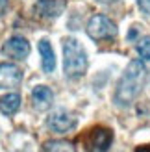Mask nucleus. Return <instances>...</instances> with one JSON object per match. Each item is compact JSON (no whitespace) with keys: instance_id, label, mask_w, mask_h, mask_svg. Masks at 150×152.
Listing matches in <instances>:
<instances>
[{"instance_id":"nucleus-11","label":"nucleus","mask_w":150,"mask_h":152,"mask_svg":"<svg viewBox=\"0 0 150 152\" xmlns=\"http://www.w3.org/2000/svg\"><path fill=\"white\" fill-rule=\"evenodd\" d=\"M19 108H20V96L17 93H9L0 98V111L4 115H13Z\"/></svg>"},{"instance_id":"nucleus-16","label":"nucleus","mask_w":150,"mask_h":152,"mask_svg":"<svg viewBox=\"0 0 150 152\" xmlns=\"http://www.w3.org/2000/svg\"><path fill=\"white\" fill-rule=\"evenodd\" d=\"M6 6H7V0H0V13L6 10Z\"/></svg>"},{"instance_id":"nucleus-9","label":"nucleus","mask_w":150,"mask_h":152,"mask_svg":"<svg viewBox=\"0 0 150 152\" xmlns=\"http://www.w3.org/2000/svg\"><path fill=\"white\" fill-rule=\"evenodd\" d=\"M52 100H54V95L47 86H37L32 89V104L37 111H44L52 106Z\"/></svg>"},{"instance_id":"nucleus-10","label":"nucleus","mask_w":150,"mask_h":152,"mask_svg":"<svg viewBox=\"0 0 150 152\" xmlns=\"http://www.w3.org/2000/svg\"><path fill=\"white\" fill-rule=\"evenodd\" d=\"M39 52H41V63H43V71L44 72H52L56 69V58H54V50H52L50 43L47 39L39 41Z\"/></svg>"},{"instance_id":"nucleus-4","label":"nucleus","mask_w":150,"mask_h":152,"mask_svg":"<svg viewBox=\"0 0 150 152\" xmlns=\"http://www.w3.org/2000/svg\"><path fill=\"white\" fill-rule=\"evenodd\" d=\"M87 34L95 41L113 39L117 35V26L111 19L106 17V15H95V17H91V20H89V24H87Z\"/></svg>"},{"instance_id":"nucleus-12","label":"nucleus","mask_w":150,"mask_h":152,"mask_svg":"<svg viewBox=\"0 0 150 152\" xmlns=\"http://www.w3.org/2000/svg\"><path fill=\"white\" fill-rule=\"evenodd\" d=\"M43 152H76V147L71 141L63 139H52L43 145Z\"/></svg>"},{"instance_id":"nucleus-17","label":"nucleus","mask_w":150,"mask_h":152,"mask_svg":"<svg viewBox=\"0 0 150 152\" xmlns=\"http://www.w3.org/2000/svg\"><path fill=\"white\" fill-rule=\"evenodd\" d=\"M98 2H102V4H111V2H117V0H98Z\"/></svg>"},{"instance_id":"nucleus-15","label":"nucleus","mask_w":150,"mask_h":152,"mask_svg":"<svg viewBox=\"0 0 150 152\" xmlns=\"http://www.w3.org/2000/svg\"><path fill=\"white\" fill-rule=\"evenodd\" d=\"M135 152H150V145H139L135 148Z\"/></svg>"},{"instance_id":"nucleus-1","label":"nucleus","mask_w":150,"mask_h":152,"mask_svg":"<svg viewBox=\"0 0 150 152\" xmlns=\"http://www.w3.org/2000/svg\"><path fill=\"white\" fill-rule=\"evenodd\" d=\"M145 80H146L145 63L141 59L130 61L126 71L121 76V80H119V83H117L115 96H113L115 104L117 106H130L137 98V95L141 93V89L145 86Z\"/></svg>"},{"instance_id":"nucleus-7","label":"nucleus","mask_w":150,"mask_h":152,"mask_svg":"<svg viewBox=\"0 0 150 152\" xmlns=\"http://www.w3.org/2000/svg\"><path fill=\"white\" fill-rule=\"evenodd\" d=\"M22 82V71L13 63H0V89L17 87Z\"/></svg>"},{"instance_id":"nucleus-3","label":"nucleus","mask_w":150,"mask_h":152,"mask_svg":"<svg viewBox=\"0 0 150 152\" xmlns=\"http://www.w3.org/2000/svg\"><path fill=\"white\" fill-rule=\"evenodd\" d=\"M80 141L85 152H108L113 143V132L106 126H93L80 135Z\"/></svg>"},{"instance_id":"nucleus-6","label":"nucleus","mask_w":150,"mask_h":152,"mask_svg":"<svg viewBox=\"0 0 150 152\" xmlns=\"http://www.w3.org/2000/svg\"><path fill=\"white\" fill-rule=\"evenodd\" d=\"M65 7H67L65 0H37L33 10L43 19H54V17H59L63 13Z\"/></svg>"},{"instance_id":"nucleus-8","label":"nucleus","mask_w":150,"mask_h":152,"mask_svg":"<svg viewBox=\"0 0 150 152\" xmlns=\"http://www.w3.org/2000/svg\"><path fill=\"white\" fill-rule=\"evenodd\" d=\"M4 52L7 56H11L15 59H24L30 54V43L20 35H15L11 39H7L4 45Z\"/></svg>"},{"instance_id":"nucleus-14","label":"nucleus","mask_w":150,"mask_h":152,"mask_svg":"<svg viewBox=\"0 0 150 152\" xmlns=\"http://www.w3.org/2000/svg\"><path fill=\"white\" fill-rule=\"evenodd\" d=\"M137 4H139V7H141L145 13L150 15V0H137Z\"/></svg>"},{"instance_id":"nucleus-2","label":"nucleus","mask_w":150,"mask_h":152,"mask_svg":"<svg viewBox=\"0 0 150 152\" xmlns=\"http://www.w3.org/2000/svg\"><path fill=\"white\" fill-rule=\"evenodd\" d=\"M63 71L69 78H80L87 71V54L74 37L63 41Z\"/></svg>"},{"instance_id":"nucleus-13","label":"nucleus","mask_w":150,"mask_h":152,"mask_svg":"<svg viewBox=\"0 0 150 152\" xmlns=\"http://www.w3.org/2000/svg\"><path fill=\"white\" fill-rule=\"evenodd\" d=\"M137 52H139V56L146 59V61H150V35L143 37V39H139L137 43Z\"/></svg>"},{"instance_id":"nucleus-5","label":"nucleus","mask_w":150,"mask_h":152,"mask_svg":"<svg viewBox=\"0 0 150 152\" xmlns=\"http://www.w3.org/2000/svg\"><path fill=\"white\" fill-rule=\"evenodd\" d=\"M47 126L56 134H65V132H69L76 126V117L72 113L65 111V110H56L48 115Z\"/></svg>"}]
</instances>
